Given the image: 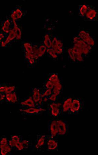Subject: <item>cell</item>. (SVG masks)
Wrapping results in <instances>:
<instances>
[{"instance_id": "cell-25", "label": "cell", "mask_w": 98, "mask_h": 155, "mask_svg": "<svg viewBox=\"0 0 98 155\" xmlns=\"http://www.w3.org/2000/svg\"><path fill=\"white\" fill-rule=\"evenodd\" d=\"M66 52L69 62L72 63L76 62L75 54L73 52L72 47H69L67 48Z\"/></svg>"}, {"instance_id": "cell-36", "label": "cell", "mask_w": 98, "mask_h": 155, "mask_svg": "<svg viewBox=\"0 0 98 155\" xmlns=\"http://www.w3.org/2000/svg\"><path fill=\"white\" fill-rule=\"evenodd\" d=\"M10 139L14 141L16 144L18 142L22 141V138L20 135H12L10 137Z\"/></svg>"}, {"instance_id": "cell-44", "label": "cell", "mask_w": 98, "mask_h": 155, "mask_svg": "<svg viewBox=\"0 0 98 155\" xmlns=\"http://www.w3.org/2000/svg\"><path fill=\"white\" fill-rule=\"evenodd\" d=\"M6 94L0 93V103H5Z\"/></svg>"}, {"instance_id": "cell-28", "label": "cell", "mask_w": 98, "mask_h": 155, "mask_svg": "<svg viewBox=\"0 0 98 155\" xmlns=\"http://www.w3.org/2000/svg\"><path fill=\"white\" fill-rule=\"evenodd\" d=\"M15 10L18 15L19 21H20L22 20L23 17L26 15L25 12L26 11H23L22 6L20 5H16Z\"/></svg>"}, {"instance_id": "cell-45", "label": "cell", "mask_w": 98, "mask_h": 155, "mask_svg": "<svg viewBox=\"0 0 98 155\" xmlns=\"http://www.w3.org/2000/svg\"><path fill=\"white\" fill-rule=\"evenodd\" d=\"M8 144L12 148V150H15L16 143L14 141L11 139L8 140Z\"/></svg>"}, {"instance_id": "cell-39", "label": "cell", "mask_w": 98, "mask_h": 155, "mask_svg": "<svg viewBox=\"0 0 98 155\" xmlns=\"http://www.w3.org/2000/svg\"><path fill=\"white\" fill-rule=\"evenodd\" d=\"M76 62H84L85 57L83 55L75 54Z\"/></svg>"}, {"instance_id": "cell-38", "label": "cell", "mask_w": 98, "mask_h": 155, "mask_svg": "<svg viewBox=\"0 0 98 155\" xmlns=\"http://www.w3.org/2000/svg\"><path fill=\"white\" fill-rule=\"evenodd\" d=\"M54 87L53 83L51 81H48L44 84L42 88L46 89L52 90Z\"/></svg>"}, {"instance_id": "cell-30", "label": "cell", "mask_w": 98, "mask_h": 155, "mask_svg": "<svg viewBox=\"0 0 98 155\" xmlns=\"http://www.w3.org/2000/svg\"><path fill=\"white\" fill-rule=\"evenodd\" d=\"M12 150V148L8 145L0 149V154L2 155H10Z\"/></svg>"}, {"instance_id": "cell-5", "label": "cell", "mask_w": 98, "mask_h": 155, "mask_svg": "<svg viewBox=\"0 0 98 155\" xmlns=\"http://www.w3.org/2000/svg\"><path fill=\"white\" fill-rule=\"evenodd\" d=\"M98 11L94 6L89 5L88 9L83 20L85 21H98Z\"/></svg>"}, {"instance_id": "cell-13", "label": "cell", "mask_w": 98, "mask_h": 155, "mask_svg": "<svg viewBox=\"0 0 98 155\" xmlns=\"http://www.w3.org/2000/svg\"><path fill=\"white\" fill-rule=\"evenodd\" d=\"M52 32H46L42 36L41 42L46 46L47 48H52V38L53 36Z\"/></svg>"}, {"instance_id": "cell-43", "label": "cell", "mask_w": 98, "mask_h": 155, "mask_svg": "<svg viewBox=\"0 0 98 155\" xmlns=\"http://www.w3.org/2000/svg\"><path fill=\"white\" fill-rule=\"evenodd\" d=\"M8 34L0 31V46L2 41L5 39Z\"/></svg>"}, {"instance_id": "cell-14", "label": "cell", "mask_w": 98, "mask_h": 155, "mask_svg": "<svg viewBox=\"0 0 98 155\" xmlns=\"http://www.w3.org/2000/svg\"><path fill=\"white\" fill-rule=\"evenodd\" d=\"M14 26L13 27L15 31L16 38L15 42L19 41L22 38V29L21 25L18 23V22H12Z\"/></svg>"}, {"instance_id": "cell-11", "label": "cell", "mask_w": 98, "mask_h": 155, "mask_svg": "<svg viewBox=\"0 0 98 155\" xmlns=\"http://www.w3.org/2000/svg\"><path fill=\"white\" fill-rule=\"evenodd\" d=\"M48 112L55 118L61 115V110L58 108L56 102H50L48 104Z\"/></svg>"}, {"instance_id": "cell-12", "label": "cell", "mask_w": 98, "mask_h": 155, "mask_svg": "<svg viewBox=\"0 0 98 155\" xmlns=\"http://www.w3.org/2000/svg\"><path fill=\"white\" fill-rule=\"evenodd\" d=\"M15 33L12 28L9 32L8 33L5 39L2 41L0 47H8L12 42H15Z\"/></svg>"}, {"instance_id": "cell-1", "label": "cell", "mask_w": 98, "mask_h": 155, "mask_svg": "<svg viewBox=\"0 0 98 155\" xmlns=\"http://www.w3.org/2000/svg\"><path fill=\"white\" fill-rule=\"evenodd\" d=\"M78 36L84 42L94 48L95 45V38L89 31L85 30L83 26H79Z\"/></svg>"}, {"instance_id": "cell-23", "label": "cell", "mask_w": 98, "mask_h": 155, "mask_svg": "<svg viewBox=\"0 0 98 155\" xmlns=\"http://www.w3.org/2000/svg\"><path fill=\"white\" fill-rule=\"evenodd\" d=\"M32 43L31 41L22 42V48L24 52L32 54Z\"/></svg>"}, {"instance_id": "cell-19", "label": "cell", "mask_w": 98, "mask_h": 155, "mask_svg": "<svg viewBox=\"0 0 98 155\" xmlns=\"http://www.w3.org/2000/svg\"><path fill=\"white\" fill-rule=\"evenodd\" d=\"M24 56L26 60L29 67L32 68H35L37 67L38 63L37 62L32 54L24 52Z\"/></svg>"}, {"instance_id": "cell-26", "label": "cell", "mask_w": 98, "mask_h": 155, "mask_svg": "<svg viewBox=\"0 0 98 155\" xmlns=\"http://www.w3.org/2000/svg\"><path fill=\"white\" fill-rule=\"evenodd\" d=\"M47 57L50 58L54 60L58 59V56L55 53L54 50L52 48H47L45 53Z\"/></svg>"}, {"instance_id": "cell-10", "label": "cell", "mask_w": 98, "mask_h": 155, "mask_svg": "<svg viewBox=\"0 0 98 155\" xmlns=\"http://www.w3.org/2000/svg\"><path fill=\"white\" fill-rule=\"evenodd\" d=\"M48 135L39 134L37 135V141L35 145L32 146V150H40L44 146H46Z\"/></svg>"}, {"instance_id": "cell-35", "label": "cell", "mask_w": 98, "mask_h": 155, "mask_svg": "<svg viewBox=\"0 0 98 155\" xmlns=\"http://www.w3.org/2000/svg\"><path fill=\"white\" fill-rule=\"evenodd\" d=\"M72 47L75 54H78L83 55V50L82 49H81L78 47V46L73 44V46H72Z\"/></svg>"}, {"instance_id": "cell-24", "label": "cell", "mask_w": 98, "mask_h": 155, "mask_svg": "<svg viewBox=\"0 0 98 155\" xmlns=\"http://www.w3.org/2000/svg\"><path fill=\"white\" fill-rule=\"evenodd\" d=\"M89 5L86 4L80 5L78 9V15L80 18L83 19L88 9Z\"/></svg>"}, {"instance_id": "cell-37", "label": "cell", "mask_w": 98, "mask_h": 155, "mask_svg": "<svg viewBox=\"0 0 98 155\" xmlns=\"http://www.w3.org/2000/svg\"><path fill=\"white\" fill-rule=\"evenodd\" d=\"M17 87L16 86L13 85H8L6 89L5 93V94H10L16 91Z\"/></svg>"}, {"instance_id": "cell-27", "label": "cell", "mask_w": 98, "mask_h": 155, "mask_svg": "<svg viewBox=\"0 0 98 155\" xmlns=\"http://www.w3.org/2000/svg\"><path fill=\"white\" fill-rule=\"evenodd\" d=\"M39 43V42H35L32 43V54L35 59L38 63V49Z\"/></svg>"}, {"instance_id": "cell-21", "label": "cell", "mask_w": 98, "mask_h": 155, "mask_svg": "<svg viewBox=\"0 0 98 155\" xmlns=\"http://www.w3.org/2000/svg\"><path fill=\"white\" fill-rule=\"evenodd\" d=\"M41 89L42 88H40L36 87H33L32 89V96L34 101L36 104V107L38 103L41 99Z\"/></svg>"}, {"instance_id": "cell-2", "label": "cell", "mask_w": 98, "mask_h": 155, "mask_svg": "<svg viewBox=\"0 0 98 155\" xmlns=\"http://www.w3.org/2000/svg\"><path fill=\"white\" fill-rule=\"evenodd\" d=\"M72 44L76 45L83 50V55L85 58H88L93 51V47L84 42L77 36L73 37L72 41Z\"/></svg>"}, {"instance_id": "cell-40", "label": "cell", "mask_w": 98, "mask_h": 155, "mask_svg": "<svg viewBox=\"0 0 98 155\" xmlns=\"http://www.w3.org/2000/svg\"><path fill=\"white\" fill-rule=\"evenodd\" d=\"M15 150L19 151L25 150L22 141L18 142L16 144Z\"/></svg>"}, {"instance_id": "cell-9", "label": "cell", "mask_w": 98, "mask_h": 155, "mask_svg": "<svg viewBox=\"0 0 98 155\" xmlns=\"http://www.w3.org/2000/svg\"><path fill=\"white\" fill-rule=\"evenodd\" d=\"M46 146L48 150L51 151H58L59 141L57 138L48 135Z\"/></svg>"}, {"instance_id": "cell-17", "label": "cell", "mask_w": 98, "mask_h": 155, "mask_svg": "<svg viewBox=\"0 0 98 155\" xmlns=\"http://www.w3.org/2000/svg\"><path fill=\"white\" fill-rule=\"evenodd\" d=\"M48 76V80L52 82L54 86L59 84L62 82L61 79L59 77L58 74L57 72L49 73Z\"/></svg>"}, {"instance_id": "cell-20", "label": "cell", "mask_w": 98, "mask_h": 155, "mask_svg": "<svg viewBox=\"0 0 98 155\" xmlns=\"http://www.w3.org/2000/svg\"><path fill=\"white\" fill-rule=\"evenodd\" d=\"M18 102L16 91L10 94H6L5 103L13 104H16Z\"/></svg>"}, {"instance_id": "cell-16", "label": "cell", "mask_w": 98, "mask_h": 155, "mask_svg": "<svg viewBox=\"0 0 98 155\" xmlns=\"http://www.w3.org/2000/svg\"><path fill=\"white\" fill-rule=\"evenodd\" d=\"M52 48L53 49L56 48L65 49L63 39L61 37L53 36L52 40Z\"/></svg>"}, {"instance_id": "cell-33", "label": "cell", "mask_w": 98, "mask_h": 155, "mask_svg": "<svg viewBox=\"0 0 98 155\" xmlns=\"http://www.w3.org/2000/svg\"><path fill=\"white\" fill-rule=\"evenodd\" d=\"M8 138L5 136H2L0 137V149L6 146L8 144Z\"/></svg>"}, {"instance_id": "cell-31", "label": "cell", "mask_w": 98, "mask_h": 155, "mask_svg": "<svg viewBox=\"0 0 98 155\" xmlns=\"http://www.w3.org/2000/svg\"><path fill=\"white\" fill-rule=\"evenodd\" d=\"M52 94H53L52 90L46 89L42 88L41 89V98H42L44 96H49Z\"/></svg>"}, {"instance_id": "cell-42", "label": "cell", "mask_w": 98, "mask_h": 155, "mask_svg": "<svg viewBox=\"0 0 98 155\" xmlns=\"http://www.w3.org/2000/svg\"><path fill=\"white\" fill-rule=\"evenodd\" d=\"M8 86L6 84L0 83V93H5Z\"/></svg>"}, {"instance_id": "cell-32", "label": "cell", "mask_w": 98, "mask_h": 155, "mask_svg": "<svg viewBox=\"0 0 98 155\" xmlns=\"http://www.w3.org/2000/svg\"><path fill=\"white\" fill-rule=\"evenodd\" d=\"M22 142L25 150L29 148L31 150H32V145L30 140H22Z\"/></svg>"}, {"instance_id": "cell-8", "label": "cell", "mask_w": 98, "mask_h": 155, "mask_svg": "<svg viewBox=\"0 0 98 155\" xmlns=\"http://www.w3.org/2000/svg\"><path fill=\"white\" fill-rule=\"evenodd\" d=\"M58 136H63L69 131V125L67 121L63 120L56 119Z\"/></svg>"}, {"instance_id": "cell-3", "label": "cell", "mask_w": 98, "mask_h": 155, "mask_svg": "<svg viewBox=\"0 0 98 155\" xmlns=\"http://www.w3.org/2000/svg\"><path fill=\"white\" fill-rule=\"evenodd\" d=\"M84 108V102L81 99L73 98L71 106L68 113L69 115H76L79 114L81 110Z\"/></svg>"}, {"instance_id": "cell-4", "label": "cell", "mask_w": 98, "mask_h": 155, "mask_svg": "<svg viewBox=\"0 0 98 155\" xmlns=\"http://www.w3.org/2000/svg\"><path fill=\"white\" fill-rule=\"evenodd\" d=\"M46 110L37 107H22L19 109V112L21 115H39L46 114Z\"/></svg>"}, {"instance_id": "cell-29", "label": "cell", "mask_w": 98, "mask_h": 155, "mask_svg": "<svg viewBox=\"0 0 98 155\" xmlns=\"http://www.w3.org/2000/svg\"><path fill=\"white\" fill-rule=\"evenodd\" d=\"M63 84L61 82L59 84L54 86L52 89L53 94L59 96L63 90Z\"/></svg>"}, {"instance_id": "cell-6", "label": "cell", "mask_w": 98, "mask_h": 155, "mask_svg": "<svg viewBox=\"0 0 98 155\" xmlns=\"http://www.w3.org/2000/svg\"><path fill=\"white\" fill-rule=\"evenodd\" d=\"M14 26L13 23L8 15L0 24V31L8 34Z\"/></svg>"}, {"instance_id": "cell-22", "label": "cell", "mask_w": 98, "mask_h": 155, "mask_svg": "<svg viewBox=\"0 0 98 155\" xmlns=\"http://www.w3.org/2000/svg\"><path fill=\"white\" fill-rule=\"evenodd\" d=\"M47 49V48L43 43L41 42L39 43L38 49V63L42 62V58L45 54Z\"/></svg>"}, {"instance_id": "cell-41", "label": "cell", "mask_w": 98, "mask_h": 155, "mask_svg": "<svg viewBox=\"0 0 98 155\" xmlns=\"http://www.w3.org/2000/svg\"><path fill=\"white\" fill-rule=\"evenodd\" d=\"M49 101L50 102H56L58 100L59 96H57L54 94H52L48 96Z\"/></svg>"}, {"instance_id": "cell-34", "label": "cell", "mask_w": 98, "mask_h": 155, "mask_svg": "<svg viewBox=\"0 0 98 155\" xmlns=\"http://www.w3.org/2000/svg\"><path fill=\"white\" fill-rule=\"evenodd\" d=\"M9 15L11 20L12 21V22H19L18 19V15H17L16 11L15 10L12 11Z\"/></svg>"}, {"instance_id": "cell-7", "label": "cell", "mask_w": 98, "mask_h": 155, "mask_svg": "<svg viewBox=\"0 0 98 155\" xmlns=\"http://www.w3.org/2000/svg\"><path fill=\"white\" fill-rule=\"evenodd\" d=\"M49 135L57 138L59 136L56 118L48 121L47 124Z\"/></svg>"}, {"instance_id": "cell-46", "label": "cell", "mask_w": 98, "mask_h": 155, "mask_svg": "<svg viewBox=\"0 0 98 155\" xmlns=\"http://www.w3.org/2000/svg\"><path fill=\"white\" fill-rule=\"evenodd\" d=\"M42 99V103L43 104L49 101L48 96H44Z\"/></svg>"}, {"instance_id": "cell-15", "label": "cell", "mask_w": 98, "mask_h": 155, "mask_svg": "<svg viewBox=\"0 0 98 155\" xmlns=\"http://www.w3.org/2000/svg\"><path fill=\"white\" fill-rule=\"evenodd\" d=\"M73 98V97H69L63 101L61 110V114H67L70 108Z\"/></svg>"}, {"instance_id": "cell-18", "label": "cell", "mask_w": 98, "mask_h": 155, "mask_svg": "<svg viewBox=\"0 0 98 155\" xmlns=\"http://www.w3.org/2000/svg\"><path fill=\"white\" fill-rule=\"evenodd\" d=\"M20 104L22 107H36L32 96H29L28 98L22 100L20 102Z\"/></svg>"}]
</instances>
